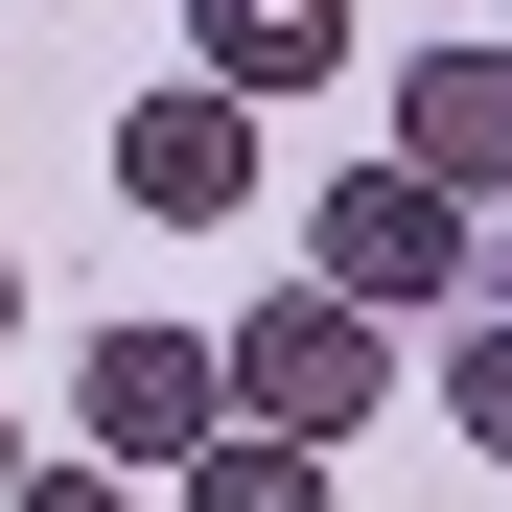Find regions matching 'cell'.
I'll return each mask as SVG.
<instances>
[{
	"label": "cell",
	"instance_id": "cell-4",
	"mask_svg": "<svg viewBox=\"0 0 512 512\" xmlns=\"http://www.w3.org/2000/svg\"><path fill=\"white\" fill-rule=\"evenodd\" d=\"M117 210L233 233V210H256V94H210V70H187V94H140V117H117Z\"/></svg>",
	"mask_w": 512,
	"mask_h": 512
},
{
	"label": "cell",
	"instance_id": "cell-8",
	"mask_svg": "<svg viewBox=\"0 0 512 512\" xmlns=\"http://www.w3.org/2000/svg\"><path fill=\"white\" fill-rule=\"evenodd\" d=\"M443 419H466V466H512V303H466V350H443Z\"/></svg>",
	"mask_w": 512,
	"mask_h": 512
},
{
	"label": "cell",
	"instance_id": "cell-2",
	"mask_svg": "<svg viewBox=\"0 0 512 512\" xmlns=\"http://www.w3.org/2000/svg\"><path fill=\"white\" fill-rule=\"evenodd\" d=\"M210 373H233V419H280V443H350V419L396 396V326L303 280V303H233V350H210Z\"/></svg>",
	"mask_w": 512,
	"mask_h": 512
},
{
	"label": "cell",
	"instance_id": "cell-10",
	"mask_svg": "<svg viewBox=\"0 0 512 512\" xmlns=\"http://www.w3.org/2000/svg\"><path fill=\"white\" fill-rule=\"evenodd\" d=\"M0 326H24V256H0Z\"/></svg>",
	"mask_w": 512,
	"mask_h": 512
},
{
	"label": "cell",
	"instance_id": "cell-5",
	"mask_svg": "<svg viewBox=\"0 0 512 512\" xmlns=\"http://www.w3.org/2000/svg\"><path fill=\"white\" fill-rule=\"evenodd\" d=\"M396 163L466 187V210H512V47H419L396 70Z\"/></svg>",
	"mask_w": 512,
	"mask_h": 512
},
{
	"label": "cell",
	"instance_id": "cell-3",
	"mask_svg": "<svg viewBox=\"0 0 512 512\" xmlns=\"http://www.w3.org/2000/svg\"><path fill=\"white\" fill-rule=\"evenodd\" d=\"M70 419H94V466H187L210 419H233V373H210V326H94V373H70Z\"/></svg>",
	"mask_w": 512,
	"mask_h": 512
},
{
	"label": "cell",
	"instance_id": "cell-6",
	"mask_svg": "<svg viewBox=\"0 0 512 512\" xmlns=\"http://www.w3.org/2000/svg\"><path fill=\"white\" fill-rule=\"evenodd\" d=\"M187 70L210 94H326L350 70V0H187Z\"/></svg>",
	"mask_w": 512,
	"mask_h": 512
},
{
	"label": "cell",
	"instance_id": "cell-7",
	"mask_svg": "<svg viewBox=\"0 0 512 512\" xmlns=\"http://www.w3.org/2000/svg\"><path fill=\"white\" fill-rule=\"evenodd\" d=\"M163 512H326V443H280V419H210V443L163 466Z\"/></svg>",
	"mask_w": 512,
	"mask_h": 512
},
{
	"label": "cell",
	"instance_id": "cell-11",
	"mask_svg": "<svg viewBox=\"0 0 512 512\" xmlns=\"http://www.w3.org/2000/svg\"><path fill=\"white\" fill-rule=\"evenodd\" d=\"M0 489H24V419H0Z\"/></svg>",
	"mask_w": 512,
	"mask_h": 512
},
{
	"label": "cell",
	"instance_id": "cell-9",
	"mask_svg": "<svg viewBox=\"0 0 512 512\" xmlns=\"http://www.w3.org/2000/svg\"><path fill=\"white\" fill-rule=\"evenodd\" d=\"M0 512H140V466H94V489H47V466H24V489H0Z\"/></svg>",
	"mask_w": 512,
	"mask_h": 512
},
{
	"label": "cell",
	"instance_id": "cell-1",
	"mask_svg": "<svg viewBox=\"0 0 512 512\" xmlns=\"http://www.w3.org/2000/svg\"><path fill=\"white\" fill-rule=\"evenodd\" d=\"M466 256H489V210L466 187H419V163H326V187H303V280L326 303H466Z\"/></svg>",
	"mask_w": 512,
	"mask_h": 512
}]
</instances>
